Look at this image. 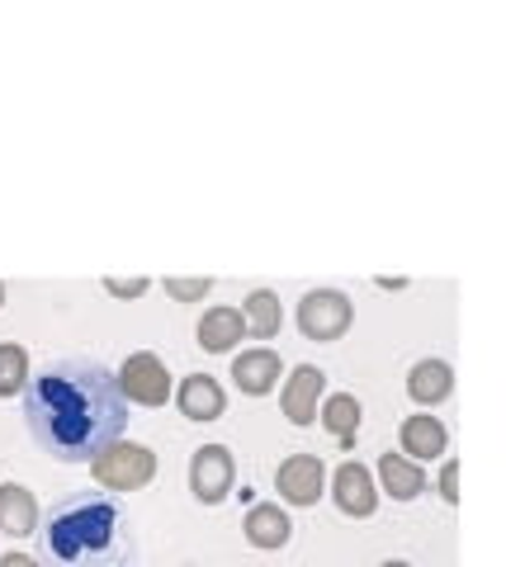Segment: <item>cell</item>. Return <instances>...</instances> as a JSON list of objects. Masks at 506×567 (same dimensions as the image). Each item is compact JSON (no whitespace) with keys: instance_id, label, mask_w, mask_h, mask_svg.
<instances>
[{"instance_id":"cell-20","label":"cell","mask_w":506,"mask_h":567,"mask_svg":"<svg viewBox=\"0 0 506 567\" xmlns=\"http://www.w3.org/2000/svg\"><path fill=\"white\" fill-rule=\"evenodd\" d=\"M29 383V350L14 341H0V398L24 393Z\"/></svg>"},{"instance_id":"cell-7","label":"cell","mask_w":506,"mask_h":567,"mask_svg":"<svg viewBox=\"0 0 506 567\" xmlns=\"http://www.w3.org/2000/svg\"><path fill=\"white\" fill-rule=\"evenodd\" d=\"M275 487L289 506H318V496L327 487V468L318 454H289L275 473Z\"/></svg>"},{"instance_id":"cell-19","label":"cell","mask_w":506,"mask_h":567,"mask_svg":"<svg viewBox=\"0 0 506 567\" xmlns=\"http://www.w3.org/2000/svg\"><path fill=\"white\" fill-rule=\"evenodd\" d=\"M241 322H247V331L256 336V341H270V336H279V322H285V312H279V298L270 289L247 293V303H241Z\"/></svg>"},{"instance_id":"cell-16","label":"cell","mask_w":506,"mask_h":567,"mask_svg":"<svg viewBox=\"0 0 506 567\" xmlns=\"http://www.w3.org/2000/svg\"><path fill=\"white\" fill-rule=\"evenodd\" d=\"M379 483L393 502H416V496L426 492V473H422V464H412V458H403V454H383L379 458Z\"/></svg>"},{"instance_id":"cell-14","label":"cell","mask_w":506,"mask_h":567,"mask_svg":"<svg viewBox=\"0 0 506 567\" xmlns=\"http://www.w3.org/2000/svg\"><path fill=\"white\" fill-rule=\"evenodd\" d=\"M176 406H180L189 421H218V416H223V406H228V398H223L218 379L189 374V379L180 383V393H176Z\"/></svg>"},{"instance_id":"cell-1","label":"cell","mask_w":506,"mask_h":567,"mask_svg":"<svg viewBox=\"0 0 506 567\" xmlns=\"http://www.w3.org/2000/svg\"><path fill=\"white\" fill-rule=\"evenodd\" d=\"M24 421L43 454L58 464H91L128 431V402L118 393L110 364L85 360H48L24 383Z\"/></svg>"},{"instance_id":"cell-2","label":"cell","mask_w":506,"mask_h":567,"mask_svg":"<svg viewBox=\"0 0 506 567\" xmlns=\"http://www.w3.org/2000/svg\"><path fill=\"white\" fill-rule=\"evenodd\" d=\"M39 535V567H137L133 516L114 492H72L52 502Z\"/></svg>"},{"instance_id":"cell-4","label":"cell","mask_w":506,"mask_h":567,"mask_svg":"<svg viewBox=\"0 0 506 567\" xmlns=\"http://www.w3.org/2000/svg\"><path fill=\"white\" fill-rule=\"evenodd\" d=\"M233 483H237V464H233V450L228 445H204L189 458V492L195 502L204 506H218L233 496Z\"/></svg>"},{"instance_id":"cell-13","label":"cell","mask_w":506,"mask_h":567,"mask_svg":"<svg viewBox=\"0 0 506 567\" xmlns=\"http://www.w3.org/2000/svg\"><path fill=\"white\" fill-rule=\"evenodd\" d=\"M241 535H247L251 548H285L289 535H293V525H289V516L275 502H260V506L247 511V520H241Z\"/></svg>"},{"instance_id":"cell-24","label":"cell","mask_w":506,"mask_h":567,"mask_svg":"<svg viewBox=\"0 0 506 567\" xmlns=\"http://www.w3.org/2000/svg\"><path fill=\"white\" fill-rule=\"evenodd\" d=\"M0 567H39V558H29V554H6V558H0Z\"/></svg>"},{"instance_id":"cell-22","label":"cell","mask_w":506,"mask_h":567,"mask_svg":"<svg viewBox=\"0 0 506 567\" xmlns=\"http://www.w3.org/2000/svg\"><path fill=\"white\" fill-rule=\"evenodd\" d=\"M104 289H110L114 298H143L152 289V279H143V275L137 279H104Z\"/></svg>"},{"instance_id":"cell-18","label":"cell","mask_w":506,"mask_h":567,"mask_svg":"<svg viewBox=\"0 0 506 567\" xmlns=\"http://www.w3.org/2000/svg\"><path fill=\"white\" fill-rule=\"evenodd\" d=\"M360 402L351 393H331L322 406H318V421L327 425L331 435L341 440V445H355V431H360Z\"/></svg>"},{"instance_id":"cell-6","label":"cell","mask_w":506,"mask_h":567,"mask_svg":"<svg viewBox=\"0 0 506 567\" xmlns=\"http://www.w3.org/2000/svg\"><path fill=\"white\" fill-rule=\"evenodd\" d=\"M351 298L337 293V289H312L303 303H299V327L308 341H337V336L351 331Z\"/></svg>"},{"instance_id":"cell-26","label":"cell","mask_w":506,"mask_h":567,"mask_svg":"<svg viewBox=\"0 0 506 567\" xmlns=\"http://www.w3.org/2000/svg\"><path fill=\"white\" fill-rule=\"evenodd\" d=\"M0 308H6V284H0Z\"/></svg>"},{"instance_id":"cell-11","label":"cell","mask_w":506,"mask_h":567,"mask_svg":"<svg viewBox=\"0 0 506 567\" xmlns=\"http://www.w3.org/2000/svg\"><path fill=\"white\" fill-rule=\"evenodd\" d=\"M233 379L241 393H251V398H266L270 388L279 383V354L275 350H241L237 360H233Z\"/></svg>"},{"instance_id":"cell-25","label":"cell","mask_w":506,"mask_h":567,"mask_svg":"<svg viewBox=\"0 0 506 567\" xmlns=\"http://www.w3.org/2000/svg\"><path fill=\"white\" fill-rule=\"evenodd\" d=\"M383 567H412V563H403V558H389V563H383Z\"/></svg>"},{"instance_id":"cell-8","label":"cell","mask_w":506,"mask_h":567,"mask_svg":"<svg viewBox=\"0 0 506 567\" xmlns=\"http://www.w3.org/2000/svg\"><path fill=\"white\" fill-rule=\"evenodd\" d=\"M327 393V374L318 364H299L293 374L285 379V393H279V406L293 425H312L318 421V402Z\"/></svg>"},{"instance_id":"cell-21","label":"cell","mask_w":506,"mask_h":567,"mask_svg":"<svg viewBox=\"0 0 506 567\" xmlns=\"http://www.w3.org/2000/svg\"><path fill=\"white\" fill-rule=\"evenodd\" d=\"M208 289H214V279H166V293L176 298V303H195Z\"/></svg>"},{"instance_id":"cell-23","label":"cell","mask_w":506,"mask_h":567,"mask_svg":"<svg viewBox=\"0 0 506 567\" xmlns=\"http://www.w3.org/2000/svg\"><path fill=\"white\" fill-rule=\"evenodd\" d=\"M441 496L445 502H459V464L455 458H445V468H441Z\"/></svg>"},{"instance_id":"cell-3","label":"cell","mask_w":506,"mask_h":567,"mask_svg":"<svg viewBox=\"0 0 506 567\" xmlns=\"http://www.w3.org/2000/svg\"><path fill=\"white\" fill-rule=\"evenodd\" d=\"M91 473L104 492H137L152 483L156 454L147 445H133V440H114L100 458H91Z\"/></svg>"},{"instance_id":"cell-5","label":"cell","mask_w":506,"mask_h":567,"mask_svg":"<svg viewBox=\"0 0 506 567\" xmlns=\"http://www.w3.org/2000/svg\"><path fill=\"white\" fill-rule=\"evenodd\" d=\"M118 393H124V402H137V406H166L171 398V374L166 364L156 360L152 350H137L124 360V369H118Z\"/></svg>"},{"instance_id":"cell-12","label":"cell","mask_w":506,"mask_h":567,"mask_svg":"<svg viewBox=\"0 0 506 567\" xmlns=\"http://www.w3.org/2000/svg\"><path fill=\"white\" fill-rule=\"evenodd\" d=\"M33 529H39V502H33V492L20 483H6L0 487V535L24 539Z\"/></svg>"},{"instance_id":"cell-17","label":"cell","mask_w":506,"mask_h":567,"mask_svg":"<svg viewBox=\"0 0 506 567\" xmlns=\"http://www.w3.org/2000/svg\"><path fill=\"white\" fill-rule=\"evenodd\" d=\"M450 388H455V369H450L445 360H422V364H412V374H407L412 402L435 406V402L450 398Z\"/></svg>"},{"instance_id":"cell-9","label":"cell","mask_w":506,"mask_h":567,"mask_svg":"<svg viewBox=\"0 0 506 567\" xmlns=\"http://www.w3.org/2000/svg\"><path fill=\"white\" fill-rule=\"evenodd\" d=\"M331 496H337V506L345 511V516H374V506H379V487H374V473L364 468V464H341L337 477H331Z\"/></svg>"},{"instance_id":"cell-10","label":"cell","mask_w":506,"mask_h":567,"mask_svg":"<svg viewBox=\"0 0 506 567\" xmlns=\"http://www.w3.org/2000/svg\"><path fill=\"white\" fill-rule=\"evenodd\" d=\"M397 440H403V458H412V464H426V458L445 454L450 431H445L441 416H407L403 431H397Z\"/></svg>"},{"instance_id":"cell-15","label":"cell","mask_w":506,"mask_h":567,"mask_svg":"<svg viewBox=\"0 0 506 567\" xmlns=\"http://www.w3.org/2000/svg\"><path fill=\"white\" fill-rule=\"evenodd\" d=\"M199 346L208 350V354H228L241 336H247V322H241V312L237 308H208L204 317H199Z\"/></svg>"}]
</instances>
